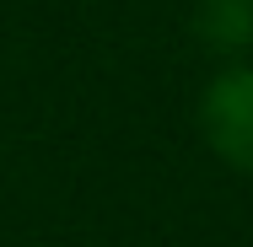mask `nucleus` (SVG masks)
I'll list each match as a JSON object with an SVG mask.
<instances>
[{
    "mask_svg": "<svg viewBox=\"0 0 253 247\" xmlns=\"http://www.w3.org/2000/svg\"><path fill=\"white\" fill-rule=\"evenodd\" d=\"M200 129L215 156L253 172V70H226L200 102Z\"/></svg>",
    "mask_w": 253,
    "mask_h": 247,
    "instance_id": "nucleus-1",
    "label": "nucleus"
}]
</instances>
